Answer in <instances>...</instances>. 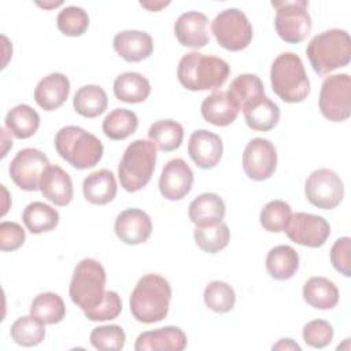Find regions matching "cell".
<instances>
[{
	"mask_svg": "<svg viewBox=\"0 0 351 351\" xmlns=\"http://www.w3.org/2000/svg\"><path fill=\"white\" fill-rule=\"evenodd\" d=\"M171 300V287L159 274L143 276L132 291L129 306L132 315L143 324H155L166 318Z\"/></svg>",
	"mask_w": 351,
	"mask_h": 351,
	"instance_id": "obj_1",
	"label": "cell"
},
{
	"mask_svg": "<svg viewBox=\"0 0 351 351\" xmlns=\"http://www.w3.org/2000/svg\"><path fill=\"white\" fill-rule=\"evenodd\" d=\"M230 74L228 62L213 55L189 52L177 67V78L188 90H208L222 86Z\"/></svg>",
	"mask_w": 351,
	"mask_h": 351,
	"instance_id": "obj_2",
	"label": "cell"
},
{
	"mask_svg": "<svg viewBox=\"0 0 351 351\" xmlns=\"http://www.w3.org/2000/svg\"><path fill=\"white\" fill-rule=\"evenodd\" d=\"M313 70L325 75L351 60V38L343 29H329L311 38L306 48Z\"/></svg>",
	"mask_w": 351,
	"mask_h": 351,
	"instance_id": "obj_3",
	"label": "cell"
},
{
	"mask_svg": "<svg viewBox=\"0 0 351 351\" xmlns=\"http://www.w3.org/2000/svg\"><path fill=\"white\" fill-rule=\"evenodd\" d=\"M56 152L78 170L96 166L103 156V144L92 133L74 125L62 128L55 136Z\"/></svg>",
	"mask_w": 351,
	"mask_h": 351,
	"instance_id": "obj_4",
	"label": "cell"
},
{
	"mask_svg": "<svg viewBox=\"0 0 351 351\" xmlns=\"http://www.w3.org/2000/svg\"><path fill=\"white\" fill-rule=\"evenodd\" d=\"M273 92L285 103H300L310 93V80L302 59L293 52L280 53L270 69Z\"/></svg>",
	"mask_w": 351,
	"mask_h": 351,
	"instance_id": "obj_5",
	"label": "cell"
},
{
	"mask_svg": "<svg viewBox=\"0 0 351 351\" xmlns=\"http://www.w3.org/2000/svg\"><path fill=\"white\" fill-rule=\"evenodd\" d=\"M156 163V145L148 140H134L128 145L118 166L121 186L128 192L143 189L151 180Z\"/></svg>",
	"mask_w": 351,
	"mask_h": 351,
	"instance_id": "obj_6",
	"label": "cell"
},
{
	"mask_svg": "<svg viewBox=\"0 0 351 351\" xmlns=\"http://www.w3.org/2000/svg\"><path fill=\"white\" fill-rule=\"evenodd\" d=\"M106 270L97 261L85 258L77 263L69 287V295L82 311L97 307L106 295Z\"/></svg>",
	"mask_w": 351,
	"mask_h": 351,
	"instance_id": "obj_7",
	"label": "cell"
},
{
	"mask_svg": "<svg viewBox=\"0 0 351 351\" xmlns=\"http://www.w3.org/2000/svg\"><path fill=\"white\" fill-rule=\"evenodd\" d=\"M276 8L274 27L281 40L289 44L302 43L311 32V16L307 11L308 1H271Z\"/></svg>",
	"mask_w": 351,
	"mask_h": 351,
	"instance_id": "obj_8",
	"label": "cell"
},
{
	"mask_svg": "<svg viewBox=\"0 0 351 351\" xmlns=\"http://www.w3.org/2000/svg\"><path fill=\"white\" fill-rule=\"evenodd\" d=\"M211 32L218 44L232 52L247 48L254 34L248 18L239 8L221 11L211 22Z\"/></svg>",
	"mask_w": 351,
	"mask_h": 351,
	"instance_id": "obj_9",
	"label": "cell"
},
{
	"mask_svg": "<svg viewBox=\"0 0 351 351\" xmlns=\"http://www.w3.org/2000/svg\"><path fill=\"white\" fill-rule=\"evenodd\" d=\"M322 115L332 122H343L351 115V77L346 73L324 80L319 99Z\"/></svg>",
	"mask_w": 351,
	"mask_h": 351,
	"instance_id": "obj_10",
	"label": "cell"
},
{
	"mask_svg": "<svg viewBox=\"0 0 351 351\" xmlns=\"http://www.w3.org/2000/svg\"><path fill=\"white\" fill-rule=\"evenodd\" d=\"M306 199L315 207L332 210L337 207L344 197V185L341 178L330 169L314 170L304 184Z\"/></svg>",
	"mask_w": 351,
	"mask_h": 351,
	"instance_id": "obj_11",
	"label": "cell"
},
{
	"mask_svg": "<svg viewBox=\"0 0 351 351\" xmlns=\"http://www.w3.org/2000/svg\"><path fill=\"white\" fill-rule=\"evenodd\" d=\"M284 232L293 243L299 245L318 248L326 243L330 234V225L321 215L295 213L287 219Z\"/></svg>",
	"mask_w": 351,
	"mask_h": 351,
	"instance_id": "obj_12",
	"label": "cell"
},
{
	"mask_svg": "<svg viewBox=\"0 0 351 351\" xmlns=\"http://www.w3.org/2000/svg\"><path fill=\"white\" fill-rule=\"evenodd\" d=\"M48 165V158L40 149L23 148L11 160L8 171L16 186L33 192L38 189L40 178Z\"/></svg>",
	"mask_w": 351,
	"mask_h": 351,
	"instance_id": "obj_13",
	"label": "cell"
},
{
	"mask_svg": "<svg viewBox=\"0 0 351 351\" xmlns=\"http://www.w3.org/2000/svg\"><path fill=\"white\" fill-rule=\"evenodd\" d=\"M277 167V151L267 138L255 137L244 148L243 170L248 178L263 181L271 177Z\"/></svg>",
	"mask_w": 351,
	"mask_h": 351,
	"instance_id": "obj_14",
	"label": "cell"
},
{
	"mask_svg": "<svg viewBox=\"0 0 351 351\" xmlns=\"http://www.w3.org/2000/svg\"><path fill=\"white\" fill-rule=\"evenodd\" d=\"M192 185L193 171L184 159L176 158L165 165L159 178V191L165 199L181 200L191 192Z\"/></svg>",
	"mask_w": 351,
	"mask_h": 351,
	"instance_id": "obj_15",
	"label": "cell"
},
{
	"mask_svg": "<svg viewBox=\"0 0 351 351\" xmlns=\"http://www.w3.org/2000/svg\"><path fill=\"white\" fill-rule=\"evenodd\" d=\"M117 237L129 245H137L148 240L152 233L149 215L140 208H126L121 211L114 223Z\"/></svg>",
	"mask_w": 351,
	"mask_h": 351,
	"instance_id": "obj_16",
	"label": "cell"
},
{
	"mask_svg": "<svg viewBox=\"0 0 351 351\" xmlns=\"http://www.w3.org/2000/svg\"><path fill=\"white\" fill-rule=\"evenodd\" d=\"M223 152V144L218 134L206 129L195 130L188 141V154L200 169L215 167Z\"/></svg>",
	"mask_w": 351,
	"mask_h": 351,
	"instance_id": "obj_17",
	"label": "cell"
},
{
	"mask_svg": "<svg viewBox=\"0 0 351 351\" xmlns=\"http://www.w3.org/2000/svg\"><path fill=\"white\" fill-rule=\"evenodd\" d=\"M208 18L199 11L181 14L174 23V34L181 45L188 48H203L208 44Z\"/></svg>",
	"mask_w": 351,
	"mask_h": 351,
	"instance_id": "obj_18",
	"label": "cell"
},
{
	"mask_svg": "<svg viewBox=\"0 0 351 351\" xmlns=\"http://www.w3.org/2000/svg\"><path fill=\"white\" fill-rule=\"evenodd\" d=\"M186 335L178 326H165L147 330L137 336L136 351H182L186 347Z\"/></svg>",
	"mask_w": 351,
	"mask_h": 351,
	"instance_id": "obj_19",
	"label": "cell"
},
{
	"mask_svg": "<svg viewBox=\"0 0 351 351\" xmlns=\"http://www.w3.org/2000/svg\"><path fill=\"white\" fill-rule=\"evenodd\" d=\"M43 196L55 206H67L73 200V181L67 171L58 165H48L38 185Z\"/></svg>",
	"mask_w": 351,
	"mask_h": 351,
	"instance_id": "obj_20",
	"label": "cell"
},
{
	"mask_svg": "<svg viewBox=\"0 0 351 351\" xmlns=\"http://www.w3.org/2000/svg\"><path fill=\"white\" fill-rule=\"evenodd\" d=\"M112 47L126 62H141L151 56L154 40L148 33L141 30H123L115 34Z\"/></svg>",
	"mask_w": 351,
	"mask_h": 351,
	"instance_id": "obj_21",
	"label": "cell"
},
{
	"mask_svg": "<svg viewBox=\"0 0 351 351\" xmlns=\"http://www.w3.org/2000/svg\"><path fill=\"white\" fill-rule=\"evenodd\" d=\"M70 93V81L62 73H51L38 81L34 88V100L45 111L63 106Z\"/></svg>",
	"mask_w": 351,
	"mask_h": 351,
	"instance_id": "obj_22",
	"label": "cell"
},
{
	"mask_svg": "<svg viewBox=\"0 0 351 351\" xmlns=\"http://www.w3.org/2000/svg\"><path fill=\"white\" fill-rule=\"evenodd\" d=\"M200 111L202 117L208 123L215 126H228L236 121L240 108L228 90H217L203 100Z\"/></svg>",
	"mask_w": 351,
	"mask_h": 351,
	"instance_id": "obj_23",
	"label": "cell"
},
{
	"mask_svg": "<svg viewBox=\"0 0 351 351\" xmlns=\"http://www.w3.org/2000/svg\"><path fill=\"white\" fill-rule=\"evenodd\" d=\"M241 110L247 126L256 132H269L280 121L278 106L266 97V95L251 100Z\"/></svg>",
	"mask_w": 351,
	"mask_h": 351,
	"instance_id": "obj_24",
	"label": "cell"
},
{
	"mask_svg": "<svg viewBox=\"0 0 351 351\" xmlns=\"http://www.w3.org/2000/svg\"><path fill=\"white\" fill-rule=\"evenodd\" d=\"M225 203L217 193L206 192L195 197L188 207V217L196 226H211L222 222L225 217Z\"/></svg>",
	"mask_w": 351,
	"mask_h": 351,
	"instance_id": "obj_25",
	"label": "cell"
},
{
	"mask_svg": "<svg viewBox=\"0 0 351 351\" xmlns=\"http://www.w3.org/2000/svg\"><path fill=\"white\" fill-rule=\"evenodd\" d=\"M117 180L112 171L101 169L90 173L82 182V193L86 202L97 206H104L117 196Z\"/></svg>",
	"mask_w": 351,
	"mask_h": 351,
	"instance_id": "obj_26",
	"label": "cell"
},
{
	"mask_svg": "<svg viewBox=\"0 0 351 351\" xmlns=\"http://www.w3.org/2000/svg\"><path fill=\"white\" fill-rule=\"evenodd\" d=\"M112 89L118 100L134 104L148 99L151 93V84L143 74L126 71L115 78Z\"/></svg>",
	"mask_w": 351,
	"mask_h": 351,
	"instance_id": "obj_27",
	"label": "cell"
},
{
	"mask_svg": "<svg viewBox=\"0 0 351 351\" xmlns=\"http://www.w3.org/2000/svg\"><path fill=\"white\" fill-rule=\"evenodd\" d=\"M299 269V254L291 245H276L266 256V270L271 278L284 281L296 274Z\"/></svg>",
	"mask_w": 351,
	"mask_h": 351,
	"instance_id": "obj_28",
	"label": "cell"
},
{
	"mask_svg": "<svg viewBox=\"0 0 351 351\" xmlns=\"http://www.w3.org/2000/svg\"><path fill=\"white\" fill-rule=\"evenodd\" d=\"M303 299L318 310H330L339 303V289L325 277H311L303 285Z\"/></svg>",
	"mask_w": 351,
	"mask_h": 351,
	"instance_id": "obj_29",
	"label": "cell"
},
{
	"mask_svg": "<svg viewBox=\"0 0 351 351\" xmlns=\"http://www.w3.org/2000/svg\"><path fill=\"white\" fill-rule=\"evenodd\" d=\"M5 129L16 138L32 137L40 126L38 112L27 104H18L12 107L5 115Z\"/></svg>",
	"mask_w": 351,
	"mask_h": 351,
	"instance_id": "obj_30",
	"label": "cell"
},
{
	"mask_svg": "<svg viewBox=\"0 0 351 351\" xmlns=\"http://www.w3.org/2000/svg\"><path fill=\"white\" fill-rule=\"evenodd\" d=\"M108 99L104 89L99 85L81 86L73 99V107L77 114L85 118H96L107 110Z\"/></svg>",
	"mask_w": 351,
	"mask_h": 351,
	"instance_id": "obj_31",
	"label": "cell"
},
{
	"mask_svg": "<svg viewBox=\"0 0 351 351\" xmlns=\"http://www.w3.org/2000/svg\"><path fill=\"white\" fill-rule=\"evenodd\" d=\"M22 221L30 233L40 234L58 226L59 213L43 202H32L23 210Z\"/></svg>",
	"mask_w": 351,
	"mask_h": 351,
	"instance_id": "obj_32",
	"label": "cell"
},
{
	"mask_svg": "<svg viewBox=\"0 0 351 351\" xmlns=\"http://www.w3.org/2000/svg\"><path fill=\"white\" fill-rule=\"evenodd\" d=\"M148 138L160 151L170 152L180 148L182 144L184 128L173 119H159L149 126Z\"/></svg>",
	"mask_w": 351,
	"mask_h": 351,
	"instance_id": "obj_33",
	"label": "cell"
},
{
	"mask_svg": "<svg viewBox=\"0 0 351 351\" xmlns=\"http://www.w3.org/2000/svg\"><path fill=\"white\" fill-rule=\"evenodd\" d=\"M30 314L45 325H55L64 318L66 306L58 293L43 292L33 299L30 304Z\"/></svg>",
	"mask_w": 351,
	"mask_h": 351,
	"instance_id": "obj_34",
	"label": "cell"
},
{
	"mask_svg": "<svg viewBox=\"0 0 351 351\" xmlns=\"http://www.w3.org/2000/svg\"><path fill=\"white\" fill-rule=\"evenodd\" d=\"M138 126L137 115L126 108H115L106 115L103 121L104 134L115 141L125 140L132 136Z\"/></svg>",
	"mask_w": 351,
	"mask_h": 351,
	"instance_id": "obj_35",
	"label": "cell"
},
{
	"mask_svg": "<svg viewBox=\"0 0 351 351\" xmlns=\"http://www.w3.org/2000/svg\"><path fill=\"white\" fill-rule=\"evenodd\" d=\"M11 339L23 347L40 344L45 337V324L34 315H23L18 318L10 329Z\"/></svg>",
	"mask_w": 351,
	"mask_h": 351,
	"instance_id": "obj_36",
	"label": "cell"
},
{
	"mask_svg": "<svg viewBox=\"0 0 351 351\" xmlns=\"http://www.w3.org/2000/svg\"><path fill=\"white\" fill-rule=\"evenodd\" d=\"M197 247L208 254H215L223 250L230 240V230L226 223L219 222L211 226H196L193 232Z\"/></svg>",
	"mask_w": 351,
	"mask_h": 351,
	"instance_id": "obj_37",
	"label": "cell"
},
{
	"mask_svg": "<svg viewBox=\"0 0 351 351\" xmlns=\"http://www.w3.org/2000/svg\"><path fill=\"white\" fill-rule=\"evenodd\" d=\"M228 93L232 96V99L237 103L239 108L241 110L251 100L263 96L265 88L258 75L240 74L230 82Z\"/></svg>",
	"mask_w": 351,
	"mask_h": 351,
	"instance_id": "obj_38",
	"label": "cell"
},
{
	"mask_svg": "<svg viewBox=\"0 0 351 351\" xmlns=\"http://www.w3.org/2000/svg\"><path fill=\"white\" fill-rule=\"evenodd\" d=\"M206 306L215 313H229L236 303L234 289L223 281H211L203 292Z\"/></svg>",
	"mask_w": 351,
	"mask_h": 351,
	"instance_id": "obj_39",
	"label": "cell"
},
{
	"mask_svg": "<svg viewBox=\"0 0 351 351\" xmlns=\"http://www.w3.org/2000/svg\"><path fill=\"white\" fill-rule=\"evenodd\" d=\"M56 25L64 36L78 37L86 32L89 26V16L84 8L69 5L58 14Z\"/></svg>",
	"mask_w": 351,
	"mask_h": 351,
	"instance_id": "obj_40",
	"label": "cell"
},
{
	"mask_svg": "<svg viewBox=\"0 0 351 351\" xmlns=\"http://www.w3.org/2000/svg\"><path fill=\"white\" fill-rule=\"evenodd\" d=\"M89 340L96 350L119 351L125 346L126 335L119 325H101L90 332Z\"/></svg>",
	"mask_w": 351,
	"mask_h": 351,
	"instance_id": "obj_41",
	"label": "cell"
},
{
	"mask_svg": "<svg viewBox=\"0 0 351 351\" xmlns=\"http://www.w3.org/2000/svg\"><path fill=\"white\" fill-rule=\"evenodd\" d=\"M292 214L291 206L284 200H271L266 203L259 214L261 225L267 232L280 233L284 230L285 222Z\"/></svg>",
	"mask_w": 351,
	"mask_h": 351,
	"instance_id": "obj_42",
	"label": "cell"
},
{
	"mask_svg": "<svg viewBox=\"0 0 351 351\" xmlns=\"http://www.w3.org/2000/svg\"><path fill=\"white\" fill-rule=\"evenodd\" d=\"M333 339V328L325 319H313L303 326V340L313 348H324Z\"/></svg>",
	"mask_w": 351,
	"mask_h": 351,
	"instance_id": "obj_43",
	"label": "cell"
},
{
	"mask_svg": "<svg viewBox=\"0 0 351 351\" xmlns=\"http://www.w3.org/2000/svg\"><path fill=\"white\" fill-rule=\"evenodd\" d=\"M122 311V300L119 295L114 291H106L103 302L92 308L84 311V315L89 321H110L115 319Z\"/></svg>",
	"mask_w": 351,
	"mask_h": 351,
	"instance_id": "obj_44",
	"label": "cell"
},
{
	"mask_svg": "<svg viewBox=\"0 0 351 351\" xmlns=\"http://www.w3.org/2000/svg\"><path fill=\"white\" fill-rule=\"evenodd\" d=\"M330 263L343 276H351V239L344 236L335 241L330 248Z\"/></svg>",
	"mask_w": 351,
	"mask_h": 351,
	"instance_id": "obj_45",
	"label": "cell"
},
{
	"mask_svg": "<svg viewBox=\"0 0 351 351\" xmlns=\"http://www.w3.org/2000/svg\"><path fill=\"white\" fill-rule=\"evenodd\" d=\"M26 239V233L23 228L16 222L4 221L0 223V250L15 251L23 245Z\"/></svg>",
	"mask_w": 351,
	"mask_h": 351,
	"instance_id": "obj_46",
	"label": "cell"
},
{
	"mask_svg": "<svg viewBox=\"0 0 351 351\" xmlns=\"http://www.w3.org/2000/svg\"><path fill=\"white\" fill-rule=\"evenodd\" d=\"M273 350H298V351H300V346L296 344L292 339H281L277 344L273 346Z\"/></svg>",
	"mask_w": 351,
	"mask_h": 351,
	"instance_id": "obj_47",
	"label": "cell"
},
{
	"mask_svg": "<svg viewBox=\"0 0 351 351\" xmlns=\"http://www.w3.org/2000/svg\"><path fill=\"white\" fill-rule=\"evenodd\" d=\"M169 4H170V1H152V0L140 1V5L149 10V11H159V10H162L163 7H166Z\"/></svg>",
	"mask_w": 351,
	"mask_h": 351,
	"instance_id": "obj_48",
	"label": "cell"
},
{
	"mask_svg": "<svg viewBox=\"0 0 351 351\" xmlns=\"http://www.w3.org/2000/svg\"><path fill=\"white\" fill-rule=\"evenodd\" d=\"M1 133H3V151H1V158H4L5 155H7V152H5V145H8V147H12V141L11 140H7V132H5V129L4 128H1Z\"/></svg>",
	"mask_w": 351,
	"mask_h": 351,
	"instance_id": "obj_49",
	"label": "cell"
},
{
	"mask_svg": "<svg viewBox=\"0 0 351 351\" xmlns=\"http://www.w3.org/2000/svg\"><path fill=\"white\" fill-rule=\"evenodd\" d=\"M1 192H3V197H4V203H3V211H1V217L5 215V213L8 211V204L5 203L8 200V192L7 189L4 188V185H1Z\"/></svg>",
	"mask_w": 351,
	"mask_h": 351,
	"instance_id": "obj_50",
	"label": "cell"
},
{
	"mask_svg": "<svg viewBox=\"0 0 351 351\" xmlns=\"http://www.w3.org/2000/svg\"><path fill=\"white\" fill-rule=\"evenodd\" d=\"M62 4V1H56V3H40V1H37V5H40V7H43V8H55V7H58V5H60Z\"/></svg>",
	"mask_w": 351,
	"mask_h": 351,
	"instance_id": "obj_51",
	"label": "cell"
}]
</instances>
